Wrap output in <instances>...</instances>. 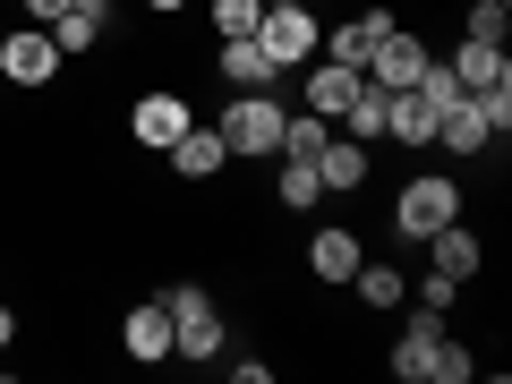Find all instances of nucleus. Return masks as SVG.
<instances>
[{
    "instance_id": "f257e3e1",
    "label": "nucleus",
    "mask_w": 512,
    "mask_h": 384,
    "mask_svg": "<svg viewBox=\"0 0 512 384\" xmlns=\"http://www.w3.org/2000/svg\"><path fill=\"white\" fill-rule=\"evenodd\" d=\"M163 308H171V359H222V308H214V291L171 282Z\"/></svg>"
},
{
    "instance_id": "f03ea898",
    "label": "nucleus",
    "mask_w": 512,
    "mask_h": 384,
    "mask_svg": "<svg viewBox=\"0 0 512 384\" xmlns=\"http://www.w3.org/2000/svg\"><path fill=\"white\" fill-rule=\"evenodd\" d=\"M444 222H461V180H444V171L402 180V197H393V231L427 248V231H444Z\"/></svg>"
},
{
    "instance_id": "7ed1b4c3",
    "label": "nucleus",
    "mask_w": 512,
    "mask_h": 384,
    "mask_svg": "<svg viewBox=\"0 0 512 384\" xmlns=\"http://www.w3.org/2000/svg\"><path fill=\"white\" fill-rule=\"evenodd\" d=\"M214 128H222V146H231V163L239 154H282V103L274 94H231Z\"/></svg>"
},
{
    "instance_id": "20e7f679",
    "label": "nucleus",
    "mask_w": 512,
    "mask_h": 384,
    "mask_svg": "<svg viewBox=\"0 0 512 384\" xmlns=\"http://www.w3.org/2000/svg\"><path fill=\"white\" fill-rule=\"evenodd\" d=\"M256 43H265L274 69H308L316 43H325V26L308 18V0H291V9H265V18H256Z\"/></svg>"
},
{
    "instance_id": "39448f33",
    "label": "nucleus",
    "mask_w": 512,
    "mask_h": 384,
    "mask_svg": "<svg viewBox=\"0 0 512 384\" xmlns=\"http://www.w3.org/2000/svg\"><path fill=\"white\" fill-rule=\"evenodd\" d=\"M0 77H9V86H52L60 77L52 26H9V35H0Z\"/></svg>"
},
{
    "instance_id": "423d86ee",
    "label": "nucleus",
    "mask_w": 512,
    "mask_h": 384,
    "mask_svg": "<svg viewBox=\"0 0 512 384\" xmlns=\"http://www.w3.org/2000/svg\"><path fill=\"white\" fill-rule=\"evenodd\" d=\"M393 9H359V18H342V26H325V43H316V52L325 60H342V69H367V52H376L384 35H393Z\"/></svg>"
},
{
    "instance_id": "0eeeda50",
    "label": "nucleus",
    "mask_w": 512,
    "mask_h": 384,
    "mask_svg": "<svg viewBox=\"0 0 512 384\" xmlns=\"http://www.w3.org/2000/svg\"><path fill=\"white\" fill-rule=\"evenodd\" d=\"M419 69H427V43L410 35V26H393V35L367 52V69H359V77H376L384 94H402V86H419Z\"/></svg>"
},
{
    "instance_id": "6e6552de",
    "label": "nucleus",
    "mask_w": 512,
    "mask_h": 384,
    "mask_svg": "<svg viewBox=\"0 0 512 384\" xmlns=\"http://www.w3.org/2000/svg\"><path fill=\"white\" fill-rule=\"evenodd\" d=\"M120 350L137 367H163L171 359V308H163V299H137V308L120 316Z\"/></svg>"
},
{
    "instance_id": "1a4fd4ad",
    "label": "nucleus",
    "mask_w": 512,
    "mask_h": 384,
    "mask_svg": "<svg viewBox=\"0 0 512 384\" xmlns=\"http://www.w3.org/2000/svg\"><path fill=\"white\" fill-rule=\"evenodd\" d=\"M436 342H444V316H436V308H410L402 342H393V376H402V384H427V359H436Z\"/></svg>"
},
{
    "instance_id": "9d476101",
    "label": "nucleus",
    "mask_w": 512,
    "mask_h": 384,
    "mask_svg": "<svg viewBox=\"0 0 512 384\" xmlns=\"http://www.w3.org/2000/svg\"><path fill=\"white\" fill-rule=\"evenodd\" d=\"M180 128H188V103H180V94H137V111H128V137H137L146 154H163Z\"/></svg>"
},
{
    "instance_id": "9b49d317",
    "label": "nucleus",
    "mask_w": 512,
    "mask_h": 384,
    "mask_svg": "<svg viewBox=\"0 0 512 384\" xmlns=\"http://www.w3.org/2000/svg\"><path fill=\"white\" fill-rule=\"evenodd\" d=\"M163 154H171V171H180V180H214V171L231 163V146H222V128H197V120H188V128L171 137Z\"/></svg>"
},
{
    "instance_id": "f8f14e48",
    "label": "nucleus",
    "mask_w": 512,
    "mask_h": 384,
    "mask_svg": "<svg viewBox=\"0 0 512 384\" xmlns=\"http://www.w3.org/2000/svg\"><path fill=\"white\" fill-rule=\"evenodd\" d=\"M444 69H453V86H461V94H478V86H512V60H504V43H470V35H461Z\"/></svg>"
},
{
    "instance_id": "ddd939ff",
    "label": "nucleus",
    "mask_w": 512,
    "mask_h": 384,
    "mask_svg": "<svg viewBox=\"0 0 512 384\" xmlns=\"http://www.w3.org/2000/svg\"><path fill=\"white\" fill-rule=\"evenodd\" d=\"M384 137L410 146V154H427V146H436V103H427L419 86H402V94H393V111H384Z\"/></svg>"
},
{
    "instance_id": "4468645a",
    "label": "nucleus",
    "mask_w": 512,
    "mask_h": 384,
    "mask_svg": "<svg viewBox=\"0 0 512 384\" xmlns=\"http://www.w3.org/2000/svg\"><path fill=\"white\" fill-rule=\"evenodd\" d=\"M308 274H316V282H333V291H342V282L359 274V231H342V222H325V231L308 239Z\"/></svg>"
},
{
    "instance_id": "2eb2a0df",
    "label": "nucleus",
    "mask_w": 512,
    "mask_h": 384,
    "mask_svg": "<svg viewBox=\"0 0 512 384\" xmlns=\"http://www.w3.org/2000/svg\"><path fill=\"white\" fill-rule=\"evenodd\" d=\"M222 77H231L239 94H265V86H282V77H291V69H274V60H265V43H256V35H231V43H222Z\"/></svg>"
},
{
    "instance_id": "dca6fc26",
    "label": "nucleus",
    "mask_w": 512,
    "mask_h": 384,
    "mask_svg": "<svg viewBox=\"0 0 512 384\" xmlns=\"http://www.w3.org/2000/svg\"><path fill=\"white\" fill-rule=\"evenodd\" d=\"M299 94H308L316 120H342V103L359 94V69H342V60H316V69L299 77Z\"/></svg>"
},
{
    "instance_id": "f3484780",
    "label": "nucleus",
    "mask_w": 512,
    "mask_h": 384,
    "mask_svg": "<svg viewBox=\"0 0 512 384\" xmlns=\"http://www.w3.org/2000/svg\"><path fill=\"white\" fill-rule=\"evenodd\" d=\"M436 146H453V154H487V146H495V128L478 120L470 94H453V103L436 111Z\"/></svg>"
},
{
    "instance_id": "a211bd4d",
    "label": "nucleus",
    "mask_w": 512,
    "mask_h": 384,
    "mask_svg": "<svg viewBox=\"0 0 512 384\" xmlns=\"http://www.w3.org/2000/svg\"><path fill=\"white\" fill-rule=\"evenodd\" d=\"M103 26H111V0H69V9L52 18V43H60V52H94Z\"/></svg>"
},
{
    "instance_id": "6ab92c4d",
    "label": "nucleus",
    "mask_w": 512,
    "mask_h": 384,
    "mask_svg": "<svg viewBox=\"0 0 512 384\" xmlns=\"http://www.w3.org/2000/svg\"><path fill=\"white\" fill-rule=\"evenodd\" d=\"M316 180H325V197H333V188H342V197H350V188H367V146H359V137H325Z\"/></svg>"
},
{
    "instance_id": "aec40b11",
    "label": "nucleus",
    "mask_w": 512,
    "mask_h": 384,
    "mask_svg": "<svg viewBox=\"0 0 512 384\" xmlns=\"http://www.w3.org/2000/svg\"><path fill=\"white\" fill-rule=\"evenodd\" d=\"M384 111H393V94H384L376 77H359V94L342 103V128L359 137V146H384Z\"/></svg>"
},
{
    "instance_id": "412c9836",
    "label": "nucleus",
    "mask_w": 512,
    "mask_h": 384,
    "mask_svg": "<svg viewBox=\"0 0 512 384\" xmlns=\"http://www.w3.org/2000/svg\"><path fill=\"white\" fill-rule=\"evenodd\" d=\"M427 248H436V274H453V282H470V274H478V256H487V248H478L470 231H461V222L427 231Z\"/></svg>"
},
{
    "instance_id": "4be33fe9",
    "label": "nucleus",
    "mask_w": 512,
    "mask_h": 384,
    "mask_svg": "<svg viewBox=\"0 0 512 384\" xmlns=\"http://www.w3.org/2000/svg\"><path fill=\"white\" fill-rule=\"evenodd\" d=\"M342 291H359V308H402V299H410V282L393 274V265H367V256H359V274H350Z\"/></svg>"
},
{
    "instance_id": "5701e85b",
    "label": "nucleus",
    "mask_w": 512,
    "mask_h": 384,
    "mask_svg": "<svg viewBox=\"0 0 512 384\" xmlns=\"http://www.w3.org/2000/svg\"><path fill=\"white\" fill-rule=\"evenodd\" d=\"M325 137H333V120H316V111H282V154H291V163H316Z\"/></svg>"
},
{
    "instance_id": "b1692460",
    "label": "nucleus",
    "mask_w": 512,
    "mask_h": 384,
    "mask_svg": "<svg viewBox=\"0 0 512 384\" xmlns=\"http://www.w3.org/2000/svg\"><path fill=\"white\" fill-rule=\"evenodd\" d=\"M274 197H282V214H308V205L325 197V180H316V163H282V180H274Z\"/></svg>"
},
{
    "instance_id": "393cba45",
    "label": "nucleus",
    "mask_w": 512,
    "mask_h": 384,
    "mask_svg": "<svg viewBox=\"0 0 512 384\" xmlns=\"http://www.w3.org/2000/svg\"><path fill=\"white\" fill-rule=\"evenodd\" d=\"M478 376V359L461 342H436V359H427V384H470Z\"/></svg>"
},
{
    "instance_id": "a878e982",
    "label": "nucleus",
    "mask_w": 512,
    "mask_h": 384,
    "mask_svg": "<svg viewBox=\"0 0 512 384\" xmlns=\"http://www.w3.org/2000/svg\"><path fill=\"white\" fill-rule=\"evenodd\" d=\"M256 18H265V0H214V35H256Z\"/></svg>"
},
{
    "instance_id": "bb28decb",
    "label": "nucleus",
    "mask_w": 512,
    "mask_h": 384,
    "mask_svg": "<svg viewBox=\"0 0 512 384\" xmlns=\"http://www.w3.org/2000/svg\"><path fill=\"white\" fill-rule=\"evenodd\" d=\"M512 35V9H504V0H478V9H470V43H504Z\"/></svg>"
},
{
    "instance_id": "cd10ccee",
    "label": "nucleus",
    "mask_w": 512,
    "mask_h": 384,
    "mask_svg": "<svg viewBox=\"0 0 512 384\" xmlns=\"http://www.w3.org/2000/svg\"><path fill=\"white\" fill-rule=\"evenodd\" d=\"M410 299L444 316V308H453V299H461V282H453V274H427V282H410Z\"/></svg>"
},
{
    "instance_id": "c85d7f7f",
    "label": "nucleus",
    "mask_w": 512,
    "mask_h": 384,
    "mask_svg": "<svg viewBox=\"0 0 512 384\" xmlns=\"http://www.w3.org/2000/svg\"><path fill=\"white\" fill-rule=\"evenodd\" d=\"M60 9H69V0H26V18H60Z\"/></svg>"
},
{
    "instance_id": "c756f323",
    "label": "nucleus",
    "mask_w": 512,
    "mask_h": 384,
    "mask_svg": "<svg viewBox=\"0 0 512 384\" xmlns=\"http://www.w3.org/2000/svg\"><path fill=\"white\" fill-rule=\"evenodd\" d=\"M9 342H18V308H0V350H9Z\"/></svg>"
},
{
    "instance_id": "7c9ffc66",
    "label": "nucleus",
    "mask_w": 512,
    "mask_h": 384,
    "mask_svg": "<svg viewBox=\"0 0 512 384\" xmlns=\"http://www.w3.org/2000/svg\"><path fill=\"white\" fill-rule=\"evenodd\" d=\"M146 9H154V18H171V9H188V0H146Z\"/></svg>"
},
{
    "instance_id": "2f4dec72",
    "label": "nucleus",
    "mask_w": 512,
    "mask_h": 384,
    "mask_svg": "<svg viewBox=\"0 0 512 384\" xmlns=\"http://www.w3.org/2000/svg\"><path fill=\"white\" fill-rule=\"evenodd\" d=\"M265 9H291V0H265Z\"/></svg>"
},
{
    "instance_id": "473e14b6",
    "label": "nucleus",
    "mask_w": 512,
    "mask_h": 384,
    "mask_svg": "<svg viewBox=\"0 0 512 384\" xmlns=\"http://www.w3.org/2000/svg\"><path fill=\"white\" fill-rule=\"evenodd\" d=\"M0 35H9V26H0Z\"/></svg>"
},
{
    "instance_id": "72a5a7b5",
    "label": "nucleus",
    "mask_w": 512,
    "mask_h": 384,
    "mask_svg": "<svg viewBox=\"0 0 512 384\" xmlns=\"http://www.w3.org/2000/svg\"><path fill=\"white\" fill-rule=\"evenodd\" d=\"M504 9H512V0H504Z\"/></svg>"
}]
</instances>
